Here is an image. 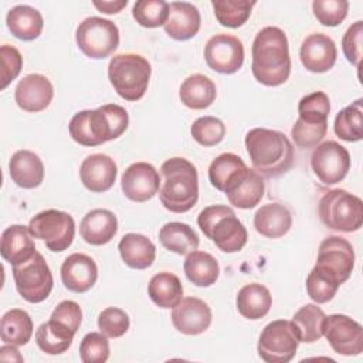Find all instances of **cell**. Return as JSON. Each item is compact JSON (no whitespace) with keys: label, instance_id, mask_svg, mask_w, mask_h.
<instances>
[{"label":"cell","instance_id":"1","mask_svg":"<svg viewBox=\"0 0 363 363\" xmlns=\"http://www.w3.org/2000/svg\"><path fill=\"white\" fill-rule=\"evenodd\" d=\"M252 75L267 86L286 82L291 74V57L286 34L274 26L259 30L252 43Z\"/></svg>","mask_w":363,"mask_h":363},{"label":"cell","instance_id":"2","mask_svg":"<svg viewBox=\"0 0 363 363\" xmlns=\"http://www.w3.org/2000/svg\"><path fill=\"white\" fill-rule=\"evenodd\" d=\"M128 125L126 109L116 104H106L96 109L77 112L69 121L68 130L77 143L92 147L119 138Z\"/></svg>","mask_w":363,"mask_h":363},{"label":"cell","instance_id":"3","mask_svg":"<svg viewBox=\"0 0 363 363\" xmlns=\"http://www.w3.org/2000/svg\"><path fill=\"white\" fill-rule=\"evenodd\" d=\"M245 147L254 170L262 177H278L294 164L292 143L279 130L254 128L245 135Z\"/></svg>","mask_w":363,"mask_h":363},{"label":"cell","instance_id":"4","mask_svg":"<svg viewBox=\"0 0 363 363\" xmlns=\"http://www.w3.org/2000/svg\"><path fill=\"white\" fill-rule=\"evenodd\" d=\"M160 173L163 184L159 189V199L163 207L172 213H186L199 200V176L193 163L184 157L167 159Z\"/></svg>","mask_w":363,"mask_h":363},{"label":"cell","instance_id":"5","mask_svg":"<svg viewBox=\"0 0 363 363\" xmlns=\"http://www.w3.org/2000/svg\"><path fill=\"white\" fill-rule=\"evenodd\" d=\"M203 234L223 252H237L247 244V228L228 206H208L197 217Z\"/></svg>","mask_w":363,"mask_h":363},{"label":"cell","instance_id":"6","mask_svg":"<svg viewBox=\"0 0 363 363\" xmlns=\"http://www.w3.org/2000/svg\"><path fill=\"white\" fill-rule=\"evenodd\" d=\"M150 62L139 54H118L108 65V78L116 94L125 101H139L149 85Z\"/></svg>","mask_w":363,"mask_h":363},{"label":"cell","instance_id":"7","mask_svg":"<svg viewBox=\"0 0 363 363\" xmlns=\"http://www.w3.org/2000/svg\"><path fill=\"white\" fill-rule=\"evenodd\" d=\"M318 213L320 221L330 230L340 233H353L363 224V203L360 197L333 189L325 193L319 201Z\"/></svg>","mask_w":363,"mask_h":363},{"label":"cell","instance_id":"8","mask_svg":"<svg viewBox=\"0 0 363 363\" xmlns=\"http://www.w3.org/2000/svg\"><path fill=\"white\" fill-rule=\"evenodd\" d=\"M78 48L89 58L104 60L119 45V30L111 20L102 17H86L75 31Z\"/></svg>","mask_w":363,"mask_h":363},{"label":"cell","instance_id":"9","mask_svg":"<svg viewBox=\"0 0 363 363\" xmlns=\"http://www.w3.org/2000/svg\"><path fill=\"white\" fill-rule=\"evenodd\" d=\"M13 278L17 292L30 303L45 301L54 286L50 267L40 252L21 264L13 265Z\"/></svg>","mask_w":363,"mask_h":363},{"label":"cell","instance_id":"10","mask_svg":"<svg viewBox=\"0 0 363 363\" xmlns=\"http://www.w3.org/2000/svg\"><path fill=\"white\" fill-rule=\"evenodd\" d=\"M28 230L34 238L43 240L50 251L61 252L74 241L75 221L71 214L50 208L35 214L28 223Z\"/></svg>","mask_w":363,"mask_h":363},{"label":"cell","instance_id":"11","mask_svg":"<svg viewBox=\"0 0 363 363\" xmlns=\"http://www.w3.org/2000/svg\"><path fill=\"white\" fill-rule=\"evenodd\" d=\"M299 339L291 320L269 322L258 339V356L267 363H288L296 354Z\"/></svg>","mask_w":363,"mask_h":363},{"label":"cell","instance_id":"12","mask_svg":"<svg viewBox=\"0 0 363 363\" xmlns=\"http://www.w3.org/2000/svg\"><path fill=\"white\" fill-rule=\"evenodd\" d=\"M315 268L328 274L342 285L349 279L354 268V251L352 244L337 235L326 237L319 245Z\"/></svg>","mask_w":363,"mask_h":363},{"label":"cell","instance_id":"13","mask_svg":"<svg viewBox=\"0 0 363 363\" xmlns=\"http://www.w3.org/2000/svg\"><path fill=\"white\" fill-rule=\"evenodd\" d=\"M311 167L319 182L332 186L346 177L350 169V155L340 143L326 140L315 146L311 156Z\"/></svg>","mask_w":363,"mask_h":363},{"label":"cell","instance_id":"14","mask_svg":"<svg viewBox=\"0 0 363 363\" xmlns=\"http://www.w3.org/2000/svg\"><path fill=\"white\" fill-rule=\"evenodd\" d=\"M323 335L332 349L343 356H357L363 352V329L354 319L333 313L325 318Z\"/></svg>","mask_w":363,"mask_h":363},{"label":"cell","instance_id":"15","mask_svg":"<svg viewBox=\"0 0 363 363\" xmlns=\"http://www.w3.org/2000/svg\"><path fill=\"white\" fill-rule=\"evenodd\" d=\"M204 60L216 72L234 74L242 67L244 45L234 35L216 34L206 43Z\"/></svg>","mask_w":363,"mask_h":363},{"label":"cell","instance_id":"16","mask_svg":"<svg viewBox=\"0 0 363 363\" xmlns=\"http://www.w3.org/2000/svg\"><path fill=\"white\" fill-rule=\"evenodd\" d=\"M121 187L129 200L143 203L156 196L160 189V177L150 163L136 162L123 172Z\"/></svg>","mask_w":363,"mask_h":363},{"label":"cell","instance_id":"17","mask_svg":"<svg viewBox=\"0 0 363 363\" xmlns=\"http://www.w3.org/2000/svg\"><path fill=\"white\" fill-rule=\"evenodd\" d=\"M172 323L180 333L200 335L211 325V309L199 298H183L172 311Z\"/></svg>","mask_w":363,"mask_h":363},{"label":"cell","instance_id":"18","mask_svg":"<svg viewBox=\"0 0 363 363\" xmlns=\"http://www.w3.org/2000/svg\"><path fill=\"white\" fill-rule=\"evenodd\" d=\"M337 57L335 41L322 33L309 34L301 44L299 58L302 65L311 72H326L333 68Z\"/></svg>","mask_w":363,"mask_h":363},{"label":"cell","instance_id":"19","mask_svg":"<svg viewBox=\"0 0 363 363\" xmlns=\"http://www.w3.org/2000/svg\"><path fill=\"white\" fill-rule=\"evenodd\" d=\"M54 86L41 74H28L16 86L14 99L20 109L26 112H41L52 101Z\"/></svg>","mask_w":363,"mask_h":363},{"label":"cell","instance_id":"20","mask_svg":"<svg viewBox=\"0 0 363 363\" xmlns=\"http://www.w3.org/2000/svg\"><path fill=\"white\" fill-rule=\"evenodd\" d=\"M98 279V267L95 261L81 252L68 255L61 265V281L64 286L75 294L89 291Z\"/></svg>","mask_w":363,"mask_h":363},{"label":"cell","instance_id":"21","mask_svg":"<svg viewBox=\"0 0 363 363\" xmlns=\"http://www.w3.org/2000/svg\"><path fill=\"white\" fill-rule=\"evenodd\" d=\"M118 174V167L115 160L102 153L89 155L85 157L79 167V177L82 184L92 193L108 191Z\"/></svg>","mask_w":363,"mask_h":363},{"label":"cell","instance_id":"22","mask_svg":"<svg viewBox=\"0 0 363 363\" xmlns=\"http://www.w3.org/2000/svg\"><path fill=\"white\" fill-rule=\"evenodd\" d=\"M200 26V11L194 4L187 1H172L169 4V18L163 26L169 37L177 41L190 40L199 33Z\"/></svg>","mask_w":363,"mask_h":363},{"label":"cell","instance_id":"23","mask_svg":"<svg viewBox=\"0 0 363 363\" xmlns=\"http://www.w3.org/2000/svg\"><path fill=\"white\" fill-rule=\"evenodd\" d=\"M118 233L116 216L106 208L88 211L79 224L82 240L91 245H105Z\"/></svg>","mask_w":363,"mask_h":363},{"label":"cell","instance_id":"24","mask_svg":"<svg viewBox=\"0 0 363 363\" xmlns=\"http://www.w3.org/2000/svg\"><path fill=\"white\" fill-rule=\"evenodd\" d=\"M31 237L33 235L28 230V225L26 227L21 224H14L7 227L1 234L0 244L3 259L11 265H17L30 259L37 252Z\"/></svg>","mask_w":363,"mask_h":363},{"label":"cell","instance_id":"25","mask_svg":"<svg viewBox=\"0 0 363 363\" xmlns=\"http://www.w3.org/2000/svg\"><path fill=\"white\" fill-rule=\"evenodd\" d=\"M9 172L11 180L21 189H35L44 180V164L38 155L31 150H17L10 162Z\"/></svg>","mask_w":363,"mask_h":363},{"label":"cell","instance_id":"26","mask_svg":"<svg viewBox=\"0 0 363 363\" xmlns=\"http://www.w3.org/2000/svg\"><path fill=\"white\" fill-rule=\"evenodd\" d=\"M291 225L292 216L281 203L264 204L254 214L255 231L267 238H279L285 235Z\"/></svg>","mask_w":363,"mask_h":363},{"label":"cell","instance_id":"27","mask_svg":"<svg viewBox=\"0 0 363 363\" xmlns=\"http://www.w3.org/2000/svg\"><path fill=\"white\" fill-rule=\"evenodd\" d=\"M118 250L122 261L133 269H146L156 258L155 244L146 235L138 233L125 234L118 244Z\"/></svg>","mask_w":363,"mask_h":363},{"label":"cell","instance_id":"28","mask_svg":"<svg viewBox=\"0 0 363 363\" xmlns=\"http://www.w3.org/2000/svg\"><path fill=\"white\" fill-rule=\"evenodd\" d=\"M6 24L16 38L33 41L40 37L44 27V20L37 9L27 4H20L9 10Z\"/></svg>","mask_w":363,"mask_h":363},{"label":"cell","instance_id":"29","mask_svg":"<svg viewBox=\"0 0 363 363\" xmlns=\"http://www.w3.org/2000/svg\"><path fill=\"white\" fill-rule=\"evenodd\" d=\"M265 191V183L262 176L252 170L247 169L245 173L237 180V183L225 193L230 204L234 207L248 210L254 208L261 199L264 197Z\"/></svg>","mask_w":363,"mask_h":363},{"label":"cell","instance_id":"30","mask_svg":"<svg viewBox=\"0 0 363 363\" xmlns=\"http://www.w3.org/2000/svg\"><path fill=\"white\" fill-rule=\"evenodd\" d=\"M237 309L250 320H258L264 318L272 305V296L267 286L252 282L244 285L237 294Z\"/></svg>","mask_w":363,"mask_h":363},{"label":"cell","instance_id":"31","mask_svg":"<svg viewBox=\"0 0 363 363\" xmlns=\"http://www.w3.org/2000/svg\"><path fill=\"white\" fill-rule=\"evenodd\" d=\"M180 101L190 109H206L217 96L216 84L203 74H193L187 77L180 85Z\"/></svg>","mask_w":363,"mask_h":363},{"label":"cell","instance_id":"32","mask_svg":"<svg viewBox=\"0 0 363 363\" xmlns=\"http://www.w3.org/2000/svg\"><path fill=\"white\" fill-rule=\"evenodd\" d=\"M147 294L159 308L173 309L183 299V285L177 275L163 271L150 278Z\"/></svg>","mask_w":363,"mask_h":363},{"label":"cell","instance_id":"33","mask_svg":"<svg viewBox=\"0 0 363 363\" xmlns=\"http://www.w3.org/2000/svg\"><path fill=\"white\" fill-rule=\"evenodd\" d=\"M183 268L187 279L193 285L201 288H207L216 284L220 275V265L217 259L211 254L197 250L187 254Z\"/></svg>","mask_w":363,"mask_h":363},{"label":"cell","instance_id":"34","mask_svg":"<svg viewBox=\"0 0 363 363\" xmlns=\"http://www.w3.org/2000/svg\"><path fill=\"white\" fill-rule=\"evenodd\" d=\"M159 241L166 250L179 255L196 251L200 242L196 231L189 224L179 221L166 223L159 231Z\"/></svg>","mask_w":363,"mask_h":363},{"label":"cell","instance_id":"35","mask_svg":"<svg viewBox=\"0 0 363 363\" xmlns=\"http://www.w3.org/2000/svg\"><path fill=\"white\" fill-rule=\"evenodd\" d=\"M74 336L75 332L50 318L48 322L38 326L35 332V343L47 354H61L69 349Z\"/></svg>","mask_w":363,"mask_h":363},{"label":"cell","instance_id":"36","mask_svg":"<svg viewBox=\"0 0 363 363\" xmlns=\"http://www.w3.org/2000/svg\"><path fill=\"white\" fill-rule=\"evenodd\" d=\"M325 312L315 303H306L292 316V326L299 343H313L323 336Z\"/></svg>","mask_w":363,"mask_h":363},{"label":"cell","instance_id":"37","mask_svg":"<svg viewBox=\"0 0 363 363\" xmlns=\"http://www.w3.org/2000/svg\"><path fill=\"white\" fill-rule=\"evenodd\" d=\"M0 336L7 345H27L33 336V320L23 309L7 311L0 322Z\"/></svg>","mask_w":363,"mask_h":363},{"label":"cell","instance_id":"38","mask_svg":"<svg viewBox=\"0 0 363 363\" xmlns=\"http://www.w3.org/2000/svg\"><path fill=\"white\" fill-rule=\"evenodd\" d=\"M247 169L244 160L234 153H221L208 167V180L213 187L225 191L234 180Z\"/></svg>","mask_w":363,"mask_h":363},{"label":"cell","instance_id":"39","mask_svg":"<svg viewBox=\"0 0 363 363\" xmlns=\"http://www.w3.org/2000/svg\"><path fill=\"white\" fill-rule=\"evenodd\" d=\"M333 130L337 138L346 142H359L363 139V108L362 99H357L337 112Z\"/></svg>","mask_w":363,"mask_h":363},{"label":"cell","instance_id":"40","mask_svg":"<svg viewBox=\"0 0 363 363\" xmlns=\"http://www.w3.org/2000/svg\"><path fill=\"white\" fill-rule=\"evenodd\" d=\"M298 122L308 126H328V116L330 112L329 96L322 92H311L305 95L298 105Z\"/></svg>","mask_w":363,"mask_h":363},{"label":"cell","instance_id":"41","mask_svg":"<svg viewBox=\"0 0 363 363\" xmlns=\"http://www.w3.org/2000/svg\"><path fill=\"white\" fill-rule=\"evenodd\" d=\"M255 1L247 0H213L211 6L217 21L228 28L241 27L251 16Z\"/></svg>","mask_w":363,"mask_h":363},{"label":"cell","instance_id":"42","mask_svg":"<svg viewBox=\"0 0 363 363\" xmlns=\"http://www.w3.org/2000/svg\"><path fill=\"white\" fill-rule=\"evenodd\" d=\"M136 23L146 28L164 26L169 18V3L164 0H139L132 7Z\"/></svg>","mask_w":363,"mask_h":363},{"label":"cell","instance_id":"43","mask_svg":"<svg viewBox=\"0 0 363 363\" xmlns=\"http://www.w3.org/2000/svg\"><path fill=\"white\" fill-rule=\"evenodd\" d=\"M190 133L193 139L204 146H216L218 145L225 136V125L221 119L214 116H201L196 119L190 128Z\"/></svg>","mask_w":363,"mask_h":363},{"label":"cell","instance_id":"44","mask_svg":"<svg viewBox=\"0 0 363 363\" xmlns=\"http://www.w3.org/2000/svg\"><path fill=\"white\" fill-rule=\"evenodd\" d=\"M339 286L340 285L332 277L315 267L306 278V292L309 298L316 303L329 302L336 295Z\"/></svg>","mask_w":363,"mask_h":363},{"label":"cell","instance_id":"45","mask_svg":"<svg viewBox=\"0 0 363 363\" xmlns=\"http://www.w3.org/2000/svg\"><path fill=\"white\" fill-rule=\"evenodd\" d=\"M312 10L322 26L336 27L346 18L349 3L346 0H315Z\"/></svg>","mask_w":363,"mask_h":363},{"label":"cell","instance_id":"46","mask_svg":"<svg viewBox=\"0 0 363 363\" xmlns=\"http://www.w3.org/2000/svg\"><path fill=\"white\" fill-rule=\"evenodd\" d=\"M79 357L84 363H105L109 357V342L104 333L89 332L79 345Z\"/></svg>","mask_w":363,"mask_h":363},{"label":"cell","instance_id":"47","mask_svg":"<svg viewBox=\"0 0 363 363\" xmlns=\"http://www.w3.org/2000/svg\"><path fill=\"white\" fill-rule=\"evenodd\" d=\"M129 315L115 306L104 309L98 316V328L106 337H121L129 329Z\"/></svg>","mask_w":363,"mask_h":363},{"label":"cell","instance_id":"48","mask_svg":"<svg viewBox=\"0 0 363 363\" xmlns=\"http://www.w3.org/2000/svg\"><path fill=\"white\" fill-rule=\"evenodd\" d=\"M362 37H363V21L353 23L342 38V50L346 60L356 68H360L362 61Z\"/></svg>","mask_w":363,"mask_h":363},{"label":"cell","instance_id":"49","mask_svg":"<svg viewBox=\"0 0 363 363\" xmlns=\"http://www.w3.org/2000/svg\"><path fill=\"white\" fill-rule=\"evenodd\" d=\"M0 58H1V89H4L20 74L23 68V57L16 47L4 44L0 47Z\"/></svg>","mask_w":363,"mask_h":363},{"label":"cell","instance_id":"50","mask_svg":"<svg viewBox=\"0 0 363 363\" xmlns=\"http://www.w3.org/2000/svg\"><path fill=\"white\" fill-rule=\"evenodd\" d=\"M50 318L65 325L67 328H69L72 332L77 333L82 320V311L77 302L62 301L55 306Z\"/></svg>","mask_w":363,"mask_h":363},{"label":"cell","instance_id":"51","mask_svg":"<svg viewBox=\"0 0 363 363\" xmlns=\"http://www.w3.org/2000/svg\"><path fill=\"white\" fill-rule=\"evenodd\" d=\"M128 4L126 0L121 1H94V6L105 14H116Z\"/></svg>","mask_w":363,"mask_h":363},{"label":"cell","instance_id":"52","mask_svg":"<svg viewBox=\"0 0 363 363\" xmlns=\"http://www.w3.org/2000/svg\"><path fill=\"white\" fill-rule=\"evenodd\" d=\"M0 359L1 360H11V362H23V356L18 353V350L14 347V345H4L0 349Z\"/></svg>","mask_w":363,"mask_h":363}]
</instances>
